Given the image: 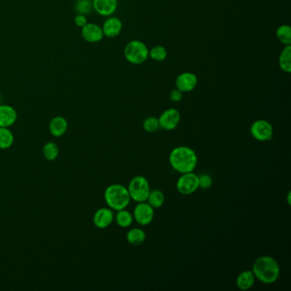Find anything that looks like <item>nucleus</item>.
<instances>
[{
    "instance_id": "ddd939ff",
    "label": "nucleus",
    "mask_w": 291,
    "mask_h": 291,
    "mask_svg": "<svg viewBox=\"0 0 291 291\" xmlns=\"http://www.w3.org/2000/svg\"><path fill=\"white\" fill-rule=\"evenodd\" d=\"M93 10L102 17H110L116 12L117 0H92Z\"/></svg>"
},
{
    "instance_id": "423d86ee",
    "label": "nucleus",
    "mask_w": 291,
    "mask_h": 291,
    "mask_svg": "<svg viewBox=\"0 0 291 291\" xmlns=\"http://www.w3.org/2000/svg\"><path fill=\"white\" fill-rule=\"evenodd\" d=\"M250 133L258 141H268L273 135V127L265 120H257L250 126Z\"/></svg>"
},
{
    "instance_id": "aec40b11",
    "label": "nucleus",
    "mask_w": 291,
    "mask_h": 291,
    "mask_svg": "<svg viewBox=\"0 0 291 291\" xmlns=\"http://www.w3.org/2000/svg\"><path fill=\"white\" fill-rule=\"evenodd\" d=\"M146 202L152 206L153 209H159L164 204L165 196L163 194V191H161L160 190H153V191L151 190Z\"/></svg>"
},
{
    "instance_id": "20e7f679",
    "label": "nucleus",
    "mask_w": 291,
    "mask_h": 291,
    "mask_svg": "<svg viewBox=\"0 0 291 291\" xmlns=\"http://www.w3.org/2000/svg\"><path fill=\"white\" fill-rule=\"evenodd\" d=\"M124 57L131 64L141 65L148 60V46L141 40H131L125 46Z\"/></svg>"
},
{
    "instance_id": "cd10ccee",
    "label": "nucleus",
    "mask_w": 291,
    "mask_h": 291,
    "mask_svg": "<svg viewBox=\"0 0 291 291\" xmlns=\"http://www.w3.org/2000/svg\"><path fill=\"white\" fill-rule=\"evenodd\" d=\"M198 185L200 188L207 190L211 187L213 185V179L208 174H202L198 176Z\"/></svg>"
},
{
    "instance_id": "4468645a",
    "label": "nucleus",
    "mask_w": 291,
    "mask_h": 291,
    "mask_svg": "<svg viewBox=\"0 0 291 291\" xmlns=\"http://www.w3.org/2000/svg\"><path fill=\"white\" fill-rule=\"evenodd\" d=\"M123 24L120 18L116 17H109L107 20L103 23V35L107 38H115L120 35L122 31Z\"/></svg>"
},
{
    "instance_id": "5701e85b",
    "label": "nucleus",
    "mask_w": 291,
    "mask_h": 291,
    "mask_svg": "<svg viewBox=\"0 0 291 291\" xmlns=\"http://www.w3.org/2000/svg\"><path fill=\"white\" fill-rule=\"evenodd\" d=\"M114 218L118 226L123 228L129 227L133 222V215L126 210V209L117 211V214Z\"/></svg>"
},
{
    "instance_id": "412c9836",
    "label": "nucleus",
    "mask_w": 291,
    "mask_h": 291,
    "mask_svg": "<svg viewBox=\"0 0 291 291\" xmlns=\"http://www.w3.org/2000/svg\"><path fill=\"white\" fill-rule=\"evenodd\" d=\"M276 37L284 46H291V28L289 25L282 24L276 31Z\"/></svg>"
},
{
    "instance_id": "f257e3e1",
    "label": "nucleus",
    "mask_w": 291,
    "mask_h": 291,
    "mask_svg": "<svg viewBox=\"0 0 291 291\" xmlns=\"http://www.w3.org/2000/svg\"><path fill=\"white\" fill-rule=\"evenodd\" d=\"M169 163L178 173H191L194 171L197 165V153L187 146L176 147L169 155Z\"/></svg>"
},
{
    "instance_id": "2f4dec72",
    "label": "nucleus",
    "mask_w": 291,
    "mask_h": 291,
    "mask_svg": "<svg viewBox=\"0 0 291 291\" xmlns=\"http://www.w3.org/2000/svg\"><path fill=\"white\" fill-rule=\"evenodd\" d=\"M76 1H80V0H76Z\"/></svg>"
},
{
    "instance_id": "a878e982",
    "label": "nucleus",
    "mask_w": 291,
    "mask_h": 291,
    "mask_svg": "<svg viewBox=\"0 0 291 291\" xmlns=\"http://www.w3.org/2000/svg\"><path fill=\"white\" fill-rule=\"evenodd\" d=\"M74 8H75V12H77L78 14L86 16L93 10L92 1L91 0H80V1L76 2Z\"/></svg>"
},
{
    "instance_id": "4be33fe9",
    "label": "nucleus",
    "mask_w": 291,
    "mask_h": 291,
    "mask_svg": "<svg viewBox=\"0 0 291 291\" xmlns=\"http://www.w3.org/2000/svg\"><path fill=\"white\" fill-rule=\"evenodd\" d=\"M14 143V135L8 127H0V149L7 150Z\"/></svg>"
},
{
    "instance_id": "bb28decb",
    "label": "nucleus",
    "mask_w": 291,
    "mask_h": 291,
    "mask_svg": "<svg viewBox=\"0 0 291 291\" xmlns=\"http://www.w3.org/2000/svg\"><path fill=\"white\" fill-rule=\"evenodd\" d=\"M143 127L147 132H154L160 128V123L158 118L150 116L146 118L143 123Z\"/></svg>"
},
{
    "instance_id": "0eeeda50",
    "label": "nucleus",
    "mask_w": 291,
    "mask_h": 291,
    "mask_svg": "<svg viewBox=\"0 0 291 291\" xmlns=\"http://www.w3.org/2000/svg\"><path fill=\"white\" fill-rule=\"evenodd\" d=\"M178 191L182 195H191L194 193L199 188L198 185V175L193 172L182 174L179 178L177 184Z\"/></svg>"
},
{
    "instance_id": "7c9ffc66",
    "label": "nucleus",
    "mask_w": 291,
    "mask_h": 291,
    "mask_svg": "<svg viewBox=\"0 0 291 291\" xmlns=\"http://www.w3.org/2000/svg\"><path fill=\"white\" fill-rule=\"evenodd\" d=\"M289 197H290V193H288V204H290V201H289Z\"/></svg>"
},
{
    "instance_id": "9d476101",
    "label": "nucleus",
    "mask_w": 291,
    "mask_h": 291,
    "mask_svg": "<svg viewBox=\"0 0 291 291\" xmlns=\"http://www.w3.org/2000/svg\"><path fill=\"white\" fill-rule=\"evenodd\" d=\"M198 84V78L192 72H184L179 74L176 80L175 85L176 88L184 92H190L194 90Z\"/></svg>"
},
{
    "instance_id": "7ed1b4c3",
    "label": "nucleus",
    "mask_w": 291,
    "mask_h": 291,
    "mask_svg": "<svg viewBox=\"0 0 291 291\" xmlns=\"http://www.w3.org/2000/svg\"><path fill=\"white\" fill-rule=\"evenodd\" d=\"M104 200L109 209L119 211L126 209L130 203L131 197L126 187L119 184H114L106 188Z\"/></svg>"
},
{
    "instance_id": "1a4fd4ad",
    "label": "nucleus",
    "mask_w": 291,
    "mask_h": 291,
    "mask_svg": "<svg viewBox=\"0 0 291 291\" xmlns=\"http://www.w3.org/2000/svg\"><path fill=\"white\" fill-rule=\"evenodd\" d=\"M181 115L178 109H166L163 114H161L160 117L158 118L160 127L167 130V131H172L176 128L180 122Z\"/></svg>"
},
{
    "instance_id": "f03ea898",
    "label": "nucleus",
    "mask_w": 291,
    "mask_h": 291,
    "mask_svg": "<svg viewBox=\"0 0 291 291\" xmlns=\"http://www.w3.org/2000/svg\"><path fill=\"white\" fill-rule=\"evenodd\" d=\"M252 271L255 278L260 280V282L271 284L279 277V264L273 257L263 255L254 260Z\"/></svg>"
},
{
    "instance_id": "a211bd4d",
    "label": "nucleus",
    "mask_w": 291,
    "mask_h": 291,
    "mask_svg": "<svg viewBox=\"0 0 291 291\" xmlns=\"http://www.w3.org/2000/svg\"><path fill=\"white\" fill-rule=\"evenodd\" d=\"M278 65L286 74L291 72V46H284L278 57Z\"/></svg>"
},
{
    "instance_id": "393cba45",
    "label": "nucleus",
    "mask_w": 291,
    "mask_h": 291,
    "mask_svg": "<svg viewBox=\"0 0 291 291\" xmlns=\"http://www.w3.org/2000/svg\"><path fill=\"white\" fill-rule=\"evenodd\" d=\"M44 157L47 161H54L57 159L59 155V148L57 143L53 142H48L44 145L43 150Z\"/></svg>"
},
{
    "instance_id": "6ab92c4d",
    "label": "nucleus",
    "mask_w": 291,
    "mask_h": 291,
    "mask_svg": "<svg viewBox=\"0 0 291 291\" xmlns=\"http://www.w3.org/2000/svg\"><path fill=\"white\" fill-rule=\"evenodd\" d=\"M145 239V232L140 228L131 229L126 234V240L131 245H141Z\"/></svg>"
},
{
    "instance_id": "6e6552de",
    "label": "nucleus",
    "mask_w": 291,
    "mask_h": 291,
    "mask_svg": "<svg viewBox=\"0 0 291 291\" xmlns=\"http://www.w3.org/2000/svg\"><path fill=\"white\" fill-rule=\"evenodd\" d=\"M155 210L147 202L137 203L133 212V219L140 226H148L154 220Z\"/></svg>"
},
{
    "instance_id": "dca6fc26",
    "label": "nucleus",
    "mask_w": 291,
    "mask_h": 291,
    "mask_svg": "<svg viewBox=\"0 0 291 291\" xmlns=\"http://www.w3.org/2000/svg\"><path fill=\"white\" fill-rule=\"evenodd\" d=\"M68 121L63 116H56L52 118L49 124V130L51 131L52 136L54 137H62L65 134L68 130Z\"/></svg>"
},
{
    "instance_id": "39448f33",
    "label": "nucleus",
    "mask_w": 291,
    "mask_h": 291,
    "mask_svg": "<svg viewBox=\"0 0 291 291\" xmlns=\"http://www.w3.org/2000/svg\"><path fill=\"white\" fill-rule=\"evenodd\" d=\"M127 191L131 200L135 201L136 203H142L147 200L151 191V186L146 178L136 176L129 183Z\"/></svg>"
},
{
    "instance_id": "b1692460",
    "label": "nucleus",
    "mask_w": 291,
    "mask_h": 291,
    "mask_svg": "<svg viewBox=\"0 0 291 291\" xmlns=\"http://www.w3.org/2000/svg\"><path fill=\"white\" fill-rule=\"evenodd\" d=\"M149 57L156 62H163L168 57V51L163 46H153L151 50H149Z\"/></svg>"
},
{
    "instance_id": "f3484780",
    "label": "nucleus",
    "mask_w": 291,
    "mask_h": 291,
    "mask_svg": "<svg viewBox=\"0 0 291 291\" xmlns=\"http://www.w3.org/2000/svg\"><path fill=\"white\" fill-rule=\"evenodd\" d=\"M255 282V277H254L253 271L247 270L243 271L241 273L238 274V276L236 279V284L237 288L241 290H248L254 286Z\"/></svg>"
},
{
    "instance_id": "c756f323",
    "label": "nucleus",
    "mask_w": 291,
    "mask_h": 291,
    "mask_svg": "<svg viewBox=\"0 0 291 291\" xmlns=\"http://www.w3.org/2000/svg\"><path fill=\"white\" fill-rule=\"evenodd\" d=\"M74 23L77 25L78 27L80 28H82V27L85 26L86 23H87V19H86V16L85 15L78 14L75 18H74Z\"/></svg>"
},
{
    "instance_id": "f8f14e48",
    "label": "nucleus",
    "mask_w": 291,
    "mask_h": 291,
    "mask_svg": "<svg viewBox=\"0 0 291 291\" xmlns=\"http://www.w3.org/2000/svg\"><path fill=\"white\" fill-rule=\"evenodd\" d=\"M114 219V213L111 209L101 208L93 215V224L97 228H107L113 223Z\"/></svg>"
},
{
    "instance_id": "2eb2a0df",
    "label": "nucleus",
    "mask_w": 291,
    "mask_h": 291,
    "mask_svg": "<svg viewBox=\"0 0 291 291\" xmlns=\"http://www.w3.org/2000/svg\"><path fill=\"white\" fill-rule=\"evenodd\" d=\"M18 113L12 106L0 104V127H10L17 121Z\"/></svg>"
},
{
    "instance_id": "9b49d317",
    "label": "nucleus",
    "mask_w": 291,
    "mask_h": 291,
    "mask_svg": "<svg viewBox=\"0 0 291 291\" xmlns=\"http://www.w3.org/2000/svg\"><path fill=\"white\" fill-rule=\"evenodd\" d=\"M81 36L89 43L100 42L104 37L102 27L95 23H86L81 28Z\"/></svg>"
},
{
    "instance_id": "c85d7f7f",
    "label": "nucleus",
    "mask_w": 291,
    "mask_h": 291,
    "mask_svg": "<svg viewBox=\"0 0 291 291\" xmlns=\"http://www.w3.org/2000/svg\"><path fill=\"white\" fill-rule=\"evenodd\" d=\"M169 97L173 102L174 103H178V102H180L182 100L183 98V92L180 91L179 89L175 88L174 90H172L171 92H170V95H169Z\"/></svg>"
}]
</instances>
